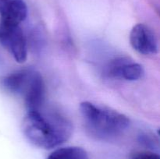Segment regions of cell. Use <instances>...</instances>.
<instances>
[{"instance_id":"cell-1","label":"cell","mask_w":160,"mask_h":159,"mask_svg":"<svg viewBox=\"0 0 160 159\" xmlns=\"http://www.w3.org/2000/svg\"><path fill=\"white\" fill-rule=\"evenodd\" d=\"M26 138L36 147L52 149L67 141L73 132V125L67 117L53 108L28 111L22 123Z\"/></svg>"},{"instance_id":"cell-2","label":"cell","mask_w":160,"mask_h":159,"mask_svg":"<svg viewBox=\"0 0 160 159\" xmlns=\"http://www.w3.org/2000/svg\"><path fill=\"white\" fill-rule=\"evenodd\" d=\"M80 112L88 132L96 140H114L121 136L130 126L126 115L91 101H83Z\"/></svg>"},{"instance_id":"cell-3","label":"cell","mask_w":160,"mask_h":159,"mask_svg":"<svg viewBox=\"0 0 160 159\" xmlns=\"http://www.w3.org/2000/svg\"><path fill=\"white\" fill-rule=\"evenodd\" d=\"M0 45L16 62L23 63L28 58L27 39L20 25L0 23Z\"/></svg>"},{"instance_id":"cell-4","label":"cell","mask_w":160,"mask_h":159,"mask_svg":"<svg viewBox=\"0 0 160 159\" xmlns=\"http://www.w3.org/2000/svg\"><path fill=\"white\" fill-rule=\"evenodd\" d=\"M145 70L141 64L128 57H118L110 61L106 69V76L128 81L138 80L144 76Z\"/></svg>"},{"instance_id":"cell-5","label":"cell","mask_w":160,"mask_h":159,"mask_svg":"<svg viewBox=\"0 0 160 159\" xmlns=\"http://www.w3.org/2000/svg\"><path fill=\"white\" fill-rule=\"evenodd\" d=\"M130 42L135 51L144 55H152L158 51V40L154 31L144 23H138L131 29Z\"/></svg>"},{"instance_id":"cell-6","label":"cell","mask_w":160,"mask_h":159,"mask_svg":"<svg viewBox=\"0 0 160 159\" xmlns=\"http://www.w3.org/2000/svg\"><path fill=\"white\" fill-rule=\"evenodd\" d=\"M22 96L28 111L38 110L45 105V85L40 73L34 71Z\"/></svg>"},{"instance_id":"cell-7","label":"cell","mask_w":160,"mask_h":159,"mask_svg":"<svg viewBox=\"0 0 160 159\" xmlns=\"http://www.w3.org/2000/svg\"><path fill=\"white\" fill-rule=\"evenodd\" d=\"M27 16L28 6L23 0H0V23L20 25Z\"/></svg>"},{"instance_id":"cell-8","label":"cell","mask_w":160,"mask_h":159,"mask_svg":"<svg viewBox=\"0 0 160 159\" xmlns=\"http://www.w3.org/2000/svg\"><path fill=\"white\" fill-rule=\"evenodd\" d=\"M34 70L24 69L8 75L3 80V85L11 93L21 94L29 84Z\"/></svg>"},{"instance_id":"cell-9","label":"cell","mask_w":160,"mask_h":159,"mask_svg":"<svg viewBox=\"0 0 160 159\" xmlns=\"http://www.w3.org/2000/svg\"><path fill=\"white\" fill-rule=\"evenodd\" d=\"M47 159H89L85 150L79 147H66L56 150Z\"/></svg>"},{"instance_id":"cell-10","label":"cell","mask_w":160,"mask_h":159,"mask_svg":"<svg viewBox=\"0 0 160 159\" xmlns=\"http://www.w3.org/2000/svg\"><path fill=\"white\" fill-rule=\"evenodd\" d=\"M130 159H160L156 153L149 151H138L131 153Z\"/></svg>"},{"instance_id":"cell-11","label":"cell","mask_w":160,"mask_h":159,"mask_svg":"<svg viewBox=\"0 0 160 159\" xmlns=\"http://www.w3.org/2000/svg\"><path fill=\"white\" fill-rule=\"evenodd\" d=\"M141 143L145 144L146 147H155V139L153 140L152 137H150L149 136L144 135L142 136L140 140Z\"/></svg>"}]
</instances>
